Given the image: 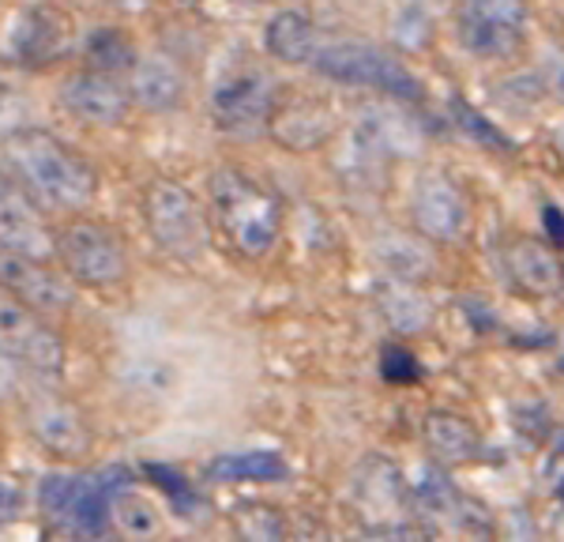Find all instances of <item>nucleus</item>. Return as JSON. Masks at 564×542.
<instances>
[{
  "mask_svg": "<svg viewBox=\"0 0 564 542\" xmlns=\"http://www.w3.org/2000/svg\"><path fill=\"white\" fill-rule=\"evenodd\" d=\"M4 170L39 212L76 215L98 196V170L45 129H15L8 136Z\"/></svg>",
  "mask_w": 564,
  "mask_h": 542,
  "instance_id": "nucleus-1",
  "label": "nucleus"
},
{
  "mask_svg": "<svg viewBox=\"0 0 564 542\" xmlns=\"http://www.w3.org/2000/svg\"><path fill=\"white\" fill-rule=\"evenodd\" d=\"M212 223L218 238L245 260H263L279 246L282 200L260 177L238 166H218L212 174Z\"/></svg>",
  "mask_w": 564,
  "mask_h": 542,
  "instance_id": "nucleus-2",
  "label": "nucleus"
},
{
  "mask_svg": "<svg viewBox=\"0 0 564 542\" xmlns=\"http://www.w3.org/2000/svg\"><path fill=\"white\" fill-rule=\"evenodd\" d=\"M140 215L148 226L151 241L166 252L170 260L196 264L207 252V215L193 193L174 177H151L140 193Z\"/></svg>",
  "mask_w": 564,
  "mask_h": 542,
  "instance_id": "nucleus-3",
  "label": "nucleus"
},
{
  "mask_svg": "<svg viewBox=\"0 0 564 542\" xmlns=\"http://www.w3.org/2000/svg\"><path fill=\"white\" fill-rule=\"evenodd\" d=\"M53 257L84 291H113L129 279V249L113 226L98 219H68L53 230Z\"/></svg>",
  "mask_w": 564,
  "mask_h": 542,
  "instance_id": "nucleus-4",
  "label": "nucleus"
},
{
  "mask_svg": "<svg viewBox=\"0 0 564 542\" xmlns=\"http://www.w3.org/2000/svg\"><path fill=\"white\" fill-rule=\"evenodd\" d=\"M308 65H313L316 76L343 87H372L388 98H399V102H422L425 98L422 79L399 57L369 42H332L316 50Z\"/></svg>",
  "mask_w": 564,
  "mask_h": 542,
  "instance_id": "nucleus-5",
  "label": "nucleus"
},
{
  "mask_svg": "<svg viewBox=\"0 0 564 542\" xmlns=\"http://www.w3.org/2000/svg\"><path fill=\"white\" fill-rule=\"evenodd\" d=\"M76 50V20L53 0H31L0 23V53L12 65L45 68Z\"/></svg>",
  "mask_w": 564,
  "mask_h": 542,
  "instance_id": "nucleus-6",
  "label": "nucleus"
},
{
  "mask_svg": "<svg viewBox=\"0 0 564 542\" xmlns=\"http://www.w3.org/2000/svg\"><path fill=\"white\" fill-rule=\"evenodd\" d=\"M129 483L132 478L121 467H109L98 475H50L39 486V501L53 520H61L79 535H106L113 528L109 523L113 494Z\"/></svg>",
  "mask_w": 564,
  "mask_h": 542,
  "instance_id": "nucleus-7",
  "label": "nucleus"
},
{
  "mask_svg": "<svg viewBox=\"0 0 564 542\" xmlns=\"http://www.w3.org/2000/svg\"><path fill=\"white\" fill-rule=\"evenodd\" d=\"M456 39L478 61H508L527 42L523 0H463Z\"/></svg>",
  "mask_w": 564,
  "mask_h": 542,
  "instance_id": "nucleus-8",
  "label": "nucleus"
},
{
  "mask_svg": "<svg viewBox=\"0 0 564 542\" xmlns=\"http://www.w3.org/2000/svg\"><path fill=\"white\" fill-rule=\"evenodd\" d=\"M0 350L12 358L15 369H31L39 377L65 373V339L42 321L39 310L15 302L0 291Z\"/></svg>",
  "mask_w": 564,
  "mask_h": 542,
  "instance_id": "nucleus-9",
  "label": "nucleus"
},
{
  "mask_svg": "<svg viewBox=\"0 0 564 542\" xmlns=\"http://www.w3.org/2000/svg\"><path fill=\"white\" fill-rule=\"evenodd\" d=\"M263 129L271 132V140H275L282 151L308 155V151H321L332 143L339 121H335V110L324 95L297 90V87H282V90L275 87V98H271Z\"/></svg>",
  "mask_w": 564,
  "mask_h": 542,
  "instance_id": "nucleus-10",
  "label": "nucleus"
},
{
  "mask_svg": "<svg viewBox=\"0 0 564 542\" xmlns=\"http://www.w3.org/2000/svg\"><path fill=\"white\" fill-rule=\"evenodd\" d=\"M411 219L414 230L422 234L433 246H456L470 234V200L467 193L452 181L444 170H425L422 177L414 181L411 193Z\"/></svg>",
  "mask_w": 564,
  "mask_h": 542,
  "instance_id": "nucleus-11",
  "label": "nucleus"
},
{
  "mask_svg": "<svg viewBox=\"0 0 564 542\" xmlns=\"http://www.w3.org/2000/svg\"><path fill=\"white\" fill-rule=\"evenodd\" d=\"M275 84L260 68H234L212 90V121L226 136H252L263 129Z\"/></svg>",
  "mask_w": 564,
  "mask_h": 542,
  "instance_id": "nucleus-12",
  "label": "nucleus"
},
{
  "mask_svg": "<svg viewBox=\"0 0 564 542\" xmlns=\"http://www.w3.org/2000/svg\"><path fill=\"white\" fill-rule=\"evenodd\" d=\"M0 291L39 313H61L76 305V291L65 271L50 268V260L0 246Z\"/></svg>",
  "mask_w": 564,
  "mask_h": 542,
  "instance_id": "nucleus-13",
  "label": "nucleus"
},
{
  "mask_svg": "<svg viewBox=\"0 0 564 542\" xmlns=\"http://www.w3.org/2000/svg\"><path fill=\"white\" fill-rule=\"evenodd\" d=\"M61 106L84 124H95V129H117V124L129 121L132 98L113 76L87 68V72H72L65 84H61Z\"/></svg>",
  "mask_w": 564,
  "mask_h": 542,
  "instance_id": "nucleus-14",
  "label": "nucleus"
},
{
  "mask_svg": "<svg viewBox=\"0 0 564 542\" xmlns=\"http://www.w3.org/2000/svg\"><path fill=\"white\" fill-rule=\"evenodd\" d=\"M26 430L39 445L57 459H84L95 448V430L90 422L79 414V406H72L65 400H34L26 406Z\"/></svg>",
  "mask_w": 564,
  "mask_h": 542,
  "instance_id": "nucleus-15",
  "label": "nucleus"
},
{
  "mask_svg": "<svg viewBox=\"0 0 564 542\" xmlns=\"http://www.w3.org/2000/svg\"><path fill=\"white\" fill-rule=\"evenodd\" d=\"M0 246L42 260L53 257V234L45 230L42 212L8 170H0Z\"/></svg>",
  "mask_w": 564,
  "mask_h": 542,
  "instance_id": "nucleus-16",
  "label": "nucleus"
},
{
  "mask_svg": "<svg viewBox=\"0 0 564 542\" xmlns=\"http://www.w3.org/2000/svg\"><path fill=\"white\" fill-rule=\"evenodd\" d=\"M185 87H188L185 68L170 53H148V57H135L124 90H129L135 106L162 113V110H177L181 98H185Z\"/></svg>",
  "mask_w": 564,
  "mask_h": 542,
  "instance_id": "nucleus-17",
  "label": "nucleus"
},
{
  "mask_svg": "<svg viewBox=\"0 0 564 542\" xmlns=\"http://www.w3.org/2000/svg\"><path fill=\"white\" fill-rule=\"evenodd\" d=\"M422 441L430 456L444 467H470L486 459V441L475 430V422L456 411H430L422 422Z\"/></svg>",
  "mask_w": 564,
  "mask_h": 542,
  "instance_id": "nucleus-18",
  "label": "nucleus"
},
{
  "mask_svg": "<svg viewBox=\"0 0 564 542\" xmlns=\"http://www.w3.org/2000/svg\"><path fill=\"white\" fill-rule=\"evenodd\" d=\"M372 260L384 268V275L403 279V283H425L436 275V257L433 241H425L422 234H403V230H384L372 238Z\"/></svg>",
  "mask_w": 564,
  "mask_h": 542,
  "instance_id": "nucleus-19",
  "label": "nucleus"
},
{
  "mask_svg": "<svg viewBox=\"0 0 564 542\" xmlns=\"http://www.w3.org/2000/svg\"><path fill=\"white\" fill-rule=\"evenodd\" d=\"M505 271L523 294L531 297H550L561 291V264L553 257L550 246L534 238H516L505 246Z\"/></svg>",
  "mask_w": 564,
  "mask_h": 542,
  "instance_id": "nucleus-20",
  "label": "nucleus"
},
{
  "mask_svg": "<svg viewBox=\"0 0 564 542\" xmlns=\"http://www.w3.org/2000/svg\"><path fill=\"white\" fill-rule=\"evenodd\" d=\"M414 509L433 523H441V528L486 531V517L478 512V505H470L444 475H430L414 486Z\"/></svg>",
  "mask_w": 564,
  "mask_h": 542,
  "instance_id": "nucleus-21",
  "label": "nucleus"
},
{
  "mask_svg": "<svg viewBox=\"0 0 564 542\" xmlns=\"http://www.w3.org/2000/svg\"><path fill=\"white\" fill-rule=\"evenodd\" d=\"M263 45L282 65H308V57L316 53V23L302 8H282L263 26Z\"/></svg>",
  "mask_w": 564,
  "mask_h": 542,
  "instance_id": "nucleus-22",
  "label": "nucleus"
},
{
  "mask_svg": "<svg viewBox=\"0 0 564 542\" xmlns=\"http://www.w3.org/2000/svg\"><path fill=\"white\" fill-rule=\"evenodd\" d=\"M207 478L212 483H286L290 464L282 459V452L271 448H241V452H223L207 464Z\"/></svg>",
  "mask_w": 564,
  "mask_h": 542,
  "instance_id": "nucleus-23",
  "label": "nucleus"
},
{
  "mask_svg": "<svg viewBox=\"0 0 564 542\" xmlns=\"http://www.w3.org/2000/svg\"><path fill=\"white\" fill-rule=\"evenodd\" d=\"M377 305L384 313V321L391 324L395 332L411 336V332H425L433 321V305L430 297H422L417 283H403V279H384L377 283Z\"/></svg>",
  "mask_w": 564,
  "mask_h": 542,
  "instance_id": "nucleus-24",
  "label": "nucleus"
},
{
  "mask_svg": "<svg viewBox=\"0 0 564 542\" xmlns=\"http://www.w3.org/2000/svg\"><path fill=\"white\" fill-rule=\"evenodd\" d=\"M84 57H87V68L117 76V72H129L135 65V45L129 42V34H121L117 26H98V31L87 34Z\"/></svg>",
  "mask_w": 564,
  "mask_h": 542,
  "instance_id": "nucleus-25",
  "label": "nucleus"
},
{
  "mask_svg": "<svg viewBox=\"0 0 564 542\" xmlns=\"http://www.w3.org/2000/svg\"><path fill=\"white\" fill-rule=\"evenodd\" d=\"M109 523H113L117 531H124V535L132 539H151L154 531H159V509L143 497L135 486H121V490L113 494V505H109Z\"/></svg>",
  "mask_w": 564,
  "mask_h": 542,
  "instance_id": "nucleus-26",
  "label": "nucleus"
},
{
  "mask_svg": "<svg viewBox=\"0 0 564 542\" xmlns=\"http://www.w3.org/2000/svg\"><path fill=\"white\" fill-rule=\"evenodd\" d=\"M380 377L388 384H411L422 377V366H417L414 350H406L403 343H384L380 347Z\"/></svg>",
  "mask_w": 564,
  "mask_h": 542,
  "instance_id": "nucleus-27",
  "label": "nucleus"
},
{
  "mask_svg": "<svg viewBox=\"0 0 564 542\" xmlns=\"http://www.w3.org/2000/svg\"><path fill=\"white\" fill-rule=\"evenodd\" d=\"M456 121H459V129H470L475 136H481V140H486V143H500V148H508V140H505V136H500V132H497L494 124H489L481 113L470 110L467 102H456Z\"/></svg>",
  "mask_w": 564,
  "mask_h": 542,
  "instance_id": "nucleus-28",
  "label": "nucleus"
},
{
  "mask_svg": "<svg viewBox=\"0 0 564 542\" xmlns=\"http://www.w3.org/2000/svg\"><path fill=\"white\" fill-rule=\"evenodd\" d=\"M260 509V505H257ZM238 528L245 531V535H257V539H275L282 535V520L279 517H271V512H257L252 520H238Z\"/></svg>",
  "mask_w": 564,
  "mask_h": 542,
  "instance_id": "nucleus-29",
  "label": "nucleus"
},
{
  "mask_svg": "<svg viewBox=\"0 0 564 542\" xmlns=\"http://www.w3.org/2000/svg\"><path fill=\"white\" fill-rule=\"evenodd\" d=\"M20 505H23L20 486H12L8 478H0V523H8V520L20 517Z\"/></svg>",
  "mask_w": 564,
  "mask_h": 542,
  "instance_id": "nucleus-30",
  "label": "nucleus"
},
{
  "mask_svg": "<svg viewBox=\"0 0 564 542\" xmlns=\"http://www.w3.org/2000/svg\"><path fill=\"white\" fill-rule=\"evenodd\" d=\"M15 381H20V377H15V366H12V358H8L4 350H0V403H4L8 395L15 392Z\"/></svg>",
  "mask_w": 564,
  "mask_h": 542,
  "instance_id": "nucleus-31",
  "label": "nucleus"
},
{
  "mask_svg": "<svg viewBox=\"0 0 564 542\" xmlns=\"http://www.w3.org/2000/svg\"><path fill=\"white\" fill-rule=\"evenodd\" d=\"M542 223H545V234L553 238V246H561V238H564L561 207H557V204H545V207H542Z\"/></svg>",
  "mask_w": 564,
  "mask_h": 542,
  "instance_id": "nucleus-32",
  "label": "nucleus"
},
{
  "mask_svg": "<svg viewBox=\"0 0 564 542\" xmlns=\"http://www.w3.org/2000/svg\"><path fill=\"white\" fill-rule=\"evenodd\" d=\"M109 4L117 8V12H148L151 4H159V0H109Z\"/></svg>",
  "mask_w": 564,
  "mask_h": 542,
  "instance_id": "nucleus-33",
  "label": "nucleus"
},
{
  "mask_svg": "<svg viewBox=\"0 0 564 542\" xmlns=\"http://www.w3.org/2000/svg\"><path fill=\"white\" fill-rule=\"evenodd\" d=\"M249 4H271V0H249Z\"/></svg>",
  "mask_w": 564,
  "mask_h": 542,
  "instance_id": "nucleus-34",
  "label": "nucleus"
}]
</instances>
